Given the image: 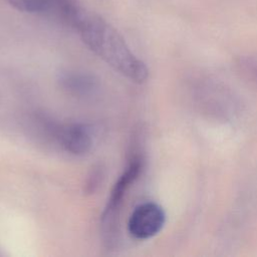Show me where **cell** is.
<instances>
[{"label":"cell","instance_id":"obj_1","mask_svg":"<svg viewBox=\"0 0 257 257\" xmlns=\"http://www.w3.org/2000/svg\"><path fill=\"white\" fill-rule=\"evenodd\" d=\"M82 41L108 65L132 81H146V64L130 49L121 35L98 15L83 11L73 27Z\"/></svg>","mask_w":257,"mask_h":257},{"label":"cell","instance_id":"obj_2","mask_svg":"<svg viewBox=\"0 0 257 257\" xmlns=\"http://www.w3.org/2000/svg\"><path fill=\"white\" fill-rule=\"evenodd\" d=\"M143 169V159L139 156L134 157L125 171L115 182L110 196L107 200L106 207L101 216V225L103 235L107 245H111L117 240L118 234V216L123 202V198L128 188L138 179Z\"/></svg>","mask_w":257,"mask_h":257},{"label":"cell","instance_id":"obj_3","mask_svg":"<svg viewBox=\"0 0 257 257\" xmlns=\"http://www.w3.org/2000/svg\"><path fill=\"white\" fill-rule=\"evenodd\" d=\"M166 215L161 206L148 202L135 208L130 216L127 229L130 234L141 240L157 235L165 225Z\"/></svg>","mask_w":257,"mask_h":257},{"label":"cell","instance_id":"obj_4","mask_svg":"<svg viewBox=\"0 0 257 257\" xmlns=\"http://www.w3.org/2000/svg\"><path fill=\"white\" fill-rule=\"evenodd\" d=\"M53 132L59 145L72 155L83 156L92 149L94 138L92 130L86 124H65L56 126Z\"/></svg>","mask_w":257,"mask_h":257},{"label":"cell","instance_id":"obj_5","mask_svg":"<svg viewBox=\"0 0 257 257\" xmlns=\"http://www.w3.org/2000/svg\"><path fill=\"white\" fill-rule=\"evenodd\" d=\"M60 82L65 89L74 94L86 95L88 93H91L92 90L95 88V83L93 79L87 75L80 73H64L60 78Z\"/></svg>","mask_w":257,"mask_h":257},{"label":"cell","instance_id":"obj_6","mask_svg":"<svg viewBox=\"0 0 257 257\" xmlns=\"http://www.w3.org/2000/svg\"><path fill=\"white\" fill-rule=\"evenodd\" d=\"M15 9L27 13H50L52 0H6Z\"/></svg>","mask_w":257,"mask_h":257},{"label":"cell","instance_id":"obj_7","mask_svg":"<svg viewBox=\"0 0 257 257\" xmlns=\"http://www.w3.org/2000/svg\"><path fill=\"white\" fill-rule=\"evenodd\" d=\"M102 179H103V168L100 165L94 166L87 177V180L85 183V192L88 194H93L101 184Z\"/></svg>","mask_w":257,"mask_h":257},{"label":"cell","instance_id":"obj_8","mask_svg":"<svg viewBox=\"0 0 257 257\" xmlns=\"http://www.w3.org/2000/svg\"><path fill=\"white\" fill-rule=\"evenodd\" d=\"M240 66L246 77L257 86V58H246L241 61Z\"/></svg>","mask_w":257,"mask_h":257}]
</instances>
